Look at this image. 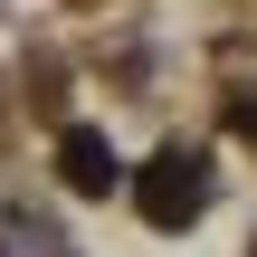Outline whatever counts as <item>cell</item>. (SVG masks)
I'll list each match as a JSON object with an SVG mask.
<instances>
[{"mask_svg":"<svg viewBox=\"0 0 257 257\" xmlns=\"http://www.w3.org/2000/svg\"><path fill=\"white\" fill-rule=\"evenodd\" d=\"M191 210H200V191H191V162H153V172H143V219L181 229Z\"/></svg>","mask_w":257,"mask_h":257,"instance_id":"cell-2","label":"cell"},{"mask_svg":"<svg viewBox=\"0 0 257 257\" xmlns=\"http://www.w3.org/2000/svg\"><path fill=\"white\" fill-rule=\"evenodd\" d=\"M57 172H67L76 191H114V153H105V134L67 124V134H57Z\"/></svg>","mask_w":257,"mask_h":257,"instance_id":"cell-1","label":"cell"}]
</instances>
